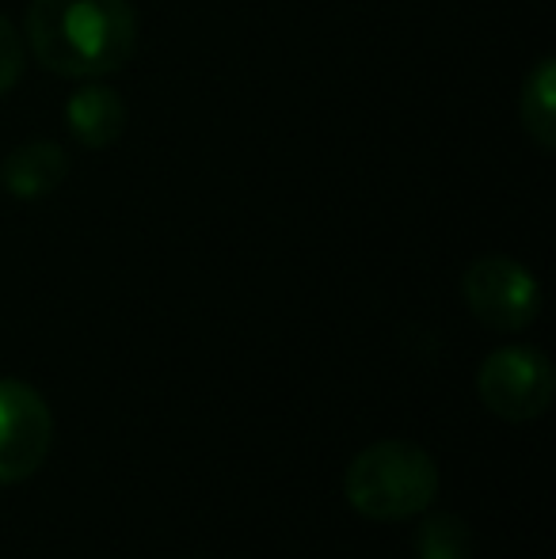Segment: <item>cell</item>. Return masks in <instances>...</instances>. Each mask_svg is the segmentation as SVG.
<instances>
[{"label": "cell", "mask_w": 556, "mask_h": 559, "mask_svg": "<svg viewBox=\"0 0 556 559\" xmlns=\"http://www.w3.org/2000/svg\"><path fill=\"white\" fill-rule=\"evenodd\" d=\"M27 43L54 76L99 81L134 58L138 15L130 0H31Z\"/></svg>", "instance_id": "1"}, {"label": "cell", "mask_w": 556, "mask_h": 559, "mask_svg": "<svg viewBox=\"0 0 556 559\" xmlns=\"http://www.w3.org/2000/svg\"><path fill=\"white\" fill-rule=\"evenodd\" d=\"M351 510L370 522H404L416 518L438 495V464L416 442L386 438L366 445L343 476Z\"/></svg>", "instance_id": "2"}, {"label": "cell", "mask_w": 556, "mask_h": 559, "mask_svg": "<svg viewBox=\"0 0 556 559\" xmlns=\"http://www.w3.org/2000/svg\"><path fill=\"white\" fill-rule=\"evenodd\" d=\"M476 392L504 423L542 419L556 396V369L537 346H499L484 358Z\"/></svg>", "instance_id": "3"}, {"label": "cell", "mask_w": 556, "mask_h": 559, "mask_svg": "<svg viewBox=\"0 0 556 559\" xmlns=\"http://www.w3.org/2000/svg\"><path fill=\"white\" fill-rule=\"evenodd\" d=\"M461 297H465L469 312L496 332H522L542 312L537 278L507 255L476 259L461 278Z\"/></svg>", "instance_id": "4"}, {"label": "cell", "mask_w": 556, "mask_h": 559, "mask_svg": "<svg viewBox=\"0 0 556 559\" xmlns=\"http://www.w3.org/2000/svg\"><path fill=\"white\" fill-rule=\"evenodd\" d=\"M54 415L27 381L0 377V484H23L43 468Z\"/></svg>", "instance_id": "5"}, {"label": "cell", "mask_w": 556, "mask_h": 559, "mask_svg": "<svg viewBox=\"0 0 556 559\" xmlns=\"http://www.w3.org/2000/svg\"><path fill=\"white\" fill-rule=\"evenodd\" d=\"M66 126L84 148H107L127 130V104L115 88L88 81L69 96Z\"/></svg>", "instance_id": "6"}, {"label": "cell", "mask_w": 556, "mask_h": 559, "mask_svg": "<svg viewBox=\"0 0 556 559\" xmlns=\"http://www.w3.org/2000/svg\"><path fill=\"white\" fill-rule=\"evenodd\" d=\"M69 176V156L58 141H27V145L12 148L0 168V183L12 199H46L54 194Z\"/></svg>", "instance_id": "7"}, {"label": "cell", "mask_w": 556, "mask_h": 559, "mask_svg": "<svg viewBox=\"0 0 556 559\" xmlns=\"http://www.w3.org/2000/svg\"><path fill=\"white\" fill-rule=\"evenodd\" d=\"M519 118L527 138L542 153H553L556 148V61L553 58H542L527 73V81H522Z\"/></svg>", "instance_id": "8"}, {"label": "cell", "mask_w": 556, "mask_h": 559, "mask_svg": "<svg viewBox=\"0 0 556 559\" xmlns=\"http://www.w3.org/2000/svg\"><path fill=\"white\" fill-rule=\"evenodd\" d=\"M412 548H416V559H473V530L465 518L450 514V510H435L419 522Z\"/></svg>", "instance_id": "9"}, {"label": "cell", "mask_w": 556, "mask_h": 559, "mask_svg": "<svg viewBox=\"0 0 556 559\" xmlns=\"http://www.w3.org/2000/svg\"><path fill=\"white\" fill-rule=\"evenodd\" d=\"M23 76V38L15 35L12 23L0 15V96L12 92Z\"/></svg>", "instance_id": "10"}]
</instances>
